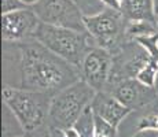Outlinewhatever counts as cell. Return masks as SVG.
Here are the masks:
<instances>
[{
	"label": "cell",
	"instance_id": "obj_3",
	"mask_svg": "<svg viewBox=\"0 0 158 137\" xmlns=\"http://www.w3.org/2000/svg\"><path fill=\"white\" fill-rule=\"evenodd\" d=\"M96 91L84 80L63 88L52 96L48 112V121L51 127L70 129L83 115V112L92 104Z\"/></svg>",
	"mask_w": 158,
	"mask_h": 137
},
{
	"label": "cell",
	"instance_id": "obj_21",
	"mask_svg": "<svg viewBox=\"0 0 158 137\" xmlns=\"http://www.w3.org/2000/svg\"><path fill=\"white\" fill-rule=\"evenodd\" d=\"M21 2H22V3H25V4L28 6V7H33V6H35V4H37V3L40 2V0H21Z\"/></svg>",
	"mask_w": 158,
	"mask_h": 137
},
{
	"label": "cell",
	"instance_id": "obj_15",
	"mask_svg": "<svg viewBox=\"0 0 158 137\" xmlns=\"http://www.w3.org/2000/svg\"><path fill=\"white\" fill-rule=\"evenodd\" d=\"M117 127L95 115V137H115Z\"/></svg>",
	"mask_w": 158,
	"mask_h": 137
},
{
	"label": "cell",
	"instance_id": "obj_24",
	"mask_svg": "<svg viewBox=\"0 0 158 137\" xmlns=\"http://www.w3.org/2000/svg\"><path fill=\"white\" fill-rule=\"evenodd\" d=\"M74 2H77V3H78V6H80V0H74Z\"/></svg>",
	"mask_w": 158,
	"mask_h": 137
},
{
	"label": "cell",
	"instance_id": "obj_10",
	"mask_svg": "<svg viewBox=\"0 0 158 137\" xmlns=\"http://www.w3.org/2000/svg\"><path fill=\"white\" fill-rule=\"evenodd\" d=\"M91 107H92L95 115L101 117L102 119H105L106 122L113 125L114 127H117L128 117L129 112L132 111L127 106H124L114 95L102 92V91L96 93L95 99L92 100Z\"/></svg>",
	"mask_w": 158,
	"mask_h": 137
},
{
	"label": "cell",
	"instance_id": "obj_23",
	"mask_svg": "<svg viewBox=\"0 0 158 137\" xmlns=\"http://www.w3.org/2000/svg\"><path fill=\"white\" fill-rule=\"evenodd\" d=\"M154 8H156V15H158V0H154Z\"/></svg>",
	"mask_w": 158,
	"mask_h": 137
},
{
	"label": "cell",
	"instance_id": "obj_1",
	"mask_svg": "<svg viewBox=\"0 0 158 137\" xmlns=\"http://www.w3.org/2000/svg\"><path fill=\"white\" fill-rule=\"evenodd\" d=\"M19 70L21 88L51 95L77 82L81 74L78 67L36 40L21 47Z\"/></svg>",
	"mask_w": 158,
	"mask_h": 137
},
{
	"label": "cell",
	"instance_id": "obj_18",
	"mask_svg": "<svg viewBox=\"0 0 158 137\" xmlns=\"http://www.w3.org/2000/svg\"><path fill=\"white\" fill-rule=\"evenodd\" d=\"M132 137H158V130L142 129V130H138Z\"/></svg>",
	"mask_w": 158,
	"mask_h": 137
},
{
	"label": "cell",
	"instance_id": "obj_4",
	"mask_svg": "<svg viewBox=\"0 0 158 137\" xmlns=\"http://www.w3.org/2000/svg\"><path fill=\"white\" fill-rule=\"evenodd\" d=\"M88 37L89 34L87 32L48 25L44 22H40L35 34L36 41L78 69H81L84 58L91 50Z\"/></svg>",
	"mask_w": 158,
	"mask_h": 137
},
{
	"label": "cell",
	"instance_id": "obj_8",
	"mask_svg": "<svg viewBox=\"0 0 158 137\" xmlns=\"http://www.w3.org/2000/svg\"><path fill=\"white\" fill-rule=\"evenodd\" d=\"M41 21L32 7L2 14V37L4 41H22L35 38Z\"/></svg>",
	"mask_w": 158,
	"mask_h": 137
},
{
	"label": "cell",
	"instance_id": "obj_7",
	"mask_svg": "<svg viewBox=\"0 0 158 137\" xmlns=\"http://www.w3.org/2000/svg\"><path fill=\"white\" fill-rule=\"evenodd\" d=\"M114 62L110 51L102 47H94L88 51L81 65V75L88 85L101 92L111 78Z\"/></svg>",
	"mask_w": 158,
	"mask_h": 137
},
{
	"label": "cell",
	"instance_id": "obj_20",
	"mask_svg": "<svg viewBox=\"0 0 158 137\" xmlns=\"http://www.w3.org/2000/svg\"><path fill=\"white\" fill-rule=\"evenodd\" d=\"M48 137H68V135H66V132L63 129H59V127H51Z\"/></svg>",
	"mask_w": 158,
	"mask_h": 137
},
{
	"label": "cell",
	"instance_id": "obj_5",
	"mask_svg": "<svg viewBox=\"0 0 158 137\" xmlns=\"http://www.w3.org/2000/svg\"><path fill=\"white\" fill-rule=\"evenodd\" d=\"M125 17L120 10L106 7L96 14L84 15L87 33L89 37L105 50L110 51L120 41L125 29Z\"/></svg>",
	"mask_w": 158,
	"mask_h": 137
},
{
	"label": "cell",
	"instance_id": "obj_16",
	"mask_svg": "<svg viewBox=\"0 0 158 137\" xmlns=\"http://www.w3.org/2000/svg\"><path fill=\"white\" fill-rule=\"evenodd\" d=\"M142 129L158 130V112L147 114L143 118H140V121L138 123V130H142Z\"/></svg>",
	"mask_w": 158,
	"mask_h": 137
},
{
	"label": "cell",
	"instance_id": "obj_9",
	"mask_svg": "<svg viewBox=\"0 0 158 137\" xmlns=\"http://www.w3.org/2000/svg\"><path fill=\"white\" fill-rule=\"evenodd\" d=\"M113 95L131 110L142 108L157 99L156 89L136 78H124L118 81L114 87Z\"/></svg>",
	"mask_w": 158,
	"mask_h": 137
},
{
	"label": "cell",
	"instance_id": "obj_14",
	"mask_svg": "<svg viewBox=\"0 0 158 137\" xmlns=\"http://www.w3.org/2000/svg\"><path fill=\"white\" fill-rule=\"evenodd\" d=\"M139 42L140 47H143L147 54L151 58L158 60V33H153V34H146V36H139L135 38Z\"/></svg>",
	"mask_w": 158,
	"mask_h": 137
},
{
	"label": "cell",
	"instance_id": "obj_6",
	"mask_svg": "<svg viewBox=\"0 0 158 137\" xmlns=\"http://www.w3.org/2000/svg\"><path fill=\"white\" fill-rule=\"evenodd\" d=\"M32 8L44 23L87 32L84 23L85 14H83V10L74 0H40Z\"/></svg>",
	"mask_w": 158,
	"mask_h": 137
},
{
	"label": "cell",
	"instance_id": "obj_22",
	"mask_svg": "<svg viewBox=\"0 0 158 137\" xmlns=\"http://www.w3.org/2000/svg\"><path fill=\"white\" fill-rule=\"evenodd\" d=\"M154 26H156V30L158 33V15H156V19H154Z\"/></svg>",
	"mask_w": 158,
	"mask_h": 137
},
{
	"label": "cell",
	"instance_id": "obj_12",
	"mask_svg": "<svg viewBox=\"0 0 158 137\" xmlns=\"http://www.w3.org/2000/svg\"><path fill=\"white\" fill-rule=\"evenodd\" d=\"M73 129L78 133L80 137H95V112L91 106L78 118Z\"/></svg>",
	"mask_w": 158,
	"mask_h": 137
},
{
	"label": "cell",
	"instance_id": "obj_25",
	"mask_svg": "<svg viewBox=\"0 0 158 137\" xmlns=\"http://www.w3.org/2000/svg\"><path fill=\"white\" fill-rule=\"evenodd\" d=\"M18 137H19V136H18Z\"/></svg>",
	"mask_w": 158,
	"mask_h": 137
},
{
	"label": "cell",
	"instance_id": "obj_2",
	"mask_svg": "<svg viewBox=\"0 0 158 137\" xmlns=\"http://www.w3.org/2000/svg\"><path fill=\"white\" fill-rule=\"evenodd\" d=\"M51 93L25 88H3V102L25 132H35L48 118Z\"/></svg>",
	"mask_w": 158,
	"mask_h": 137
},
{
	"label": "cell",
	"instance_id": "obj_19",
	"mask_svg": "<svg viewBox=\"0 0 158 137\" xmlns=\"http://www.w3.org/2000/svg\"><path fill=\"white\" fill-rule=\"evenodd\" d=\"M101 3L106 6V7L114 8V10H120L121 8V0H99Z\"/></svg>",
	"mask_w": 158,
	"mask_h": 137
},
{
	"label": "cell",
	"instance_id": "obj_17",
	"mask_svg": "<svg viewBox=\"0 0 158 137\" xmlns=\"http://www.w3.org/2000/svg\"><path fill=\"white\" fill-rule=\"evenodd\" d=\"M25 8L29 7L21 0H2V14L14 13V11L25 10Z\"/></svg>",
	"mask_w": 158,
	"mask_h": 137
},
{
	"label": "cell",
	"instance_id": "obj_13",
	"mask_svg": "<svg viewBox=\"0 0 158 137\" xmlns=\"http://www.w3.org/2000/svg\"><path fill=\"white\" fill-rule=\"evenodd\" d=\"M157 75H158V60L150 56V59L144 63L143 67L139 70V73L136 74V80L154 88L156 87Z\"/></svg>",
	"mask_w": 158,
	"mask_h": 137
},
{
	"label": "cell",
	"instance_id": "obj_11",
	"mask_svg": "<svg viewBox=\"0 0 158 137\" xmlns=\"http://www.w3.org/2000/svg\"><path fill=\"white\" fill-rule=\"evenodd\" d=\"M120 11L129 22H154V0H121Z\"/></svg>",
	"mask_w": 158,
	"mask_h": 137
}]
</instances>
